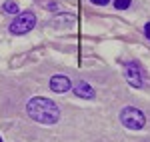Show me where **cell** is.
I'll return each mask as SVG.
<instances>
[{"mask_svg": "<svg viewBox=\"0 0 150 142\" xmlns=\"http://www.w3.org/2000/svg\"><path fill=\"white\" fill-rule=\"evenodd\" d=\"M144 34H146V38L150 40V22H146V24H144Z\"/></svg>", "mask_w": 150, "mask_h": 142, "instance_id": "7c38bea8", "label": "cell"}, {"mask_svg": "<svg viewBox=\"0 0 150 142\" xmlns=\"http://www.w3.org/2000/svg\"><path fill=\"white\" fill-rule=\"evenodd\" d=\"M120 122L126 128H130V130H140L146 124V116H144V112L140 108L126 106V108H122V112H120Z\"/></svg>", "mask_w": 150, "mask_h": 142, "instance_id": "3957f363", "label": "cell"}, {"mask_svg": "<svg viewBox=\"0 0 150 142\" xmlns=\"http://www.w3.org/2000/svg\"><path fill=\"white\" fill-rule=\"evenodd\" d=\"M94 6H104V4H108V0H90Z\"/></svg>", "mask_w": 150, "mask_h": 142, "instance_id": "8fae6325", "label": "cell"}, {"mask_svg": "<svg viewBox=\"0 0 150 142\" xmlns=\"http://www.w3.org/2000/svg\"><path fill=\"white\" fill-rule=\"evenodd\" d=\"M52 24H54V26H60V28H62V26H72V24H74V16H72V14H58Z\"/></svg>", "mask_w": 150, "mask_h": 142, "instance_id": "52a82bcc", "label": "cell"}, {"mask_svg": "<svg viewBox=\"0 0 150 142\" xmlns=\"http://www.w3.org/2000/svg\"><path fill=\"white\" fill-rule=\"evenodd\" d=\"M0 142H2V138H0Z\"/></svg>", "mask_w": 150, "mask_h": 142, "instance_id": "4fadbf2b", "label": "cell"}, {"mask_svg": "<svg viewBox=\"0 0 150 142\" xmlns=\"http://www.w3.org/2000/svg\"><path fill=\"white\" fill-rule=\"evenodd\" d=\"M40 4H42V8H46V10H58V2H54V0H42Z\"/></svg>", "mask_w": 150, "mask_h": 142, "instance_id": "30bf717a", "label": "cell"}, {"mask_svg": "<svg viewBox=\"0 0 150 142\" xmlns=\"http://www.w3.org/2000/svg\"><path fill=\"white\" fill-rule=\"evenodd\" d=\"M130 2L132 0H114V8L116 10H126L128 6H130Z\"/></svg>", "mask_w": 150, "mask_h": 142, "instance_id": "9c48e42d", "label": "cell"}, {"mask_svg": "<svg viewBox=\"0 0 150 142\" xmlns=\"http://www.w3.org/2000/svg\"><path fill=\"white\" fill-rule=\"evenodd\" d=\"M26 112L28 116L40 124H56L58 118H60V110L58 106L48 100V98H42V96H34L28 100L26 104Z\"/></svg>", "mask_w": 150, "mask_h": 142, "instance_id": "6da1fadb", "label": "cell"}, {"mask_svg": "<svg viewBox=\"0 0 150 142\" xmlns=\"http://www.w3.org/2000/svg\"><path fill=\"white\" fill-rule=\"evenodd\" d=\"M50 88L54 92H66L70 88V78L64 76V74H56V76L50 78Z\"/></svg>", "mask_w": 150, "mask_h": 142, "instance_id": "5b68a950", "label": "cell"}, {"mask_svg": "<svg viewBox=\"0 0 150 142\" xmlns=\"http://www.w3.org/2000/svg\"><path fill=\"white\" fill-rule=\"evenodd\" d=\"M2 10L6 12V14H16V12H18V4L12 2V0H6V2L2 4Z\"/></svg>", "mask_w": 150, "mask_h": 142, "instance_id": "ba28073f", "label": "cell"}, {"mask_svg": "<svg viewBox=\"0 0 150 142\" xmlns=\"http://www.w3.org/2000/svg\"><path fill=\"white\" fill-rule=\"evenodd\" d=\"M34 26H36V14L32 10H24L10 22V28L8 30L16 36H22V34H28Z\"/></svg>", "mask_w": 150, "mask_h": 142, "instance_id": "7a4b0ae2", "label": "cell"}, {"mask_svg": "<svg viewBox=\"0 0 150 142\" xmlns=\"http://www.w3.org/2000/svg\"><path fill=\"white\" fill-rule=\"evenodd\" d=\"M124 78L132 88H142L144 86V78H142V70L136 62H126L124 64Z\"/></svg>", "mask_w": 150, "mask_h": 142, "instance_id": "277c9868", "label": "cell"}, {"mask_svg": "<svg viewBox=\"0 0 150 142\" xmlns=\"http://www.w3.org/2000/svg\"><path fill=\"white\" fill-rule=\"evenodd\" d=\"M74 94L84 98V100H90V98H94V88L86 80H78L74 84Z\"/></svg>", "mask_w": 150, "mask_h": 142, "instance_id": "8992f818", "label": "cell"}]
</instances>
